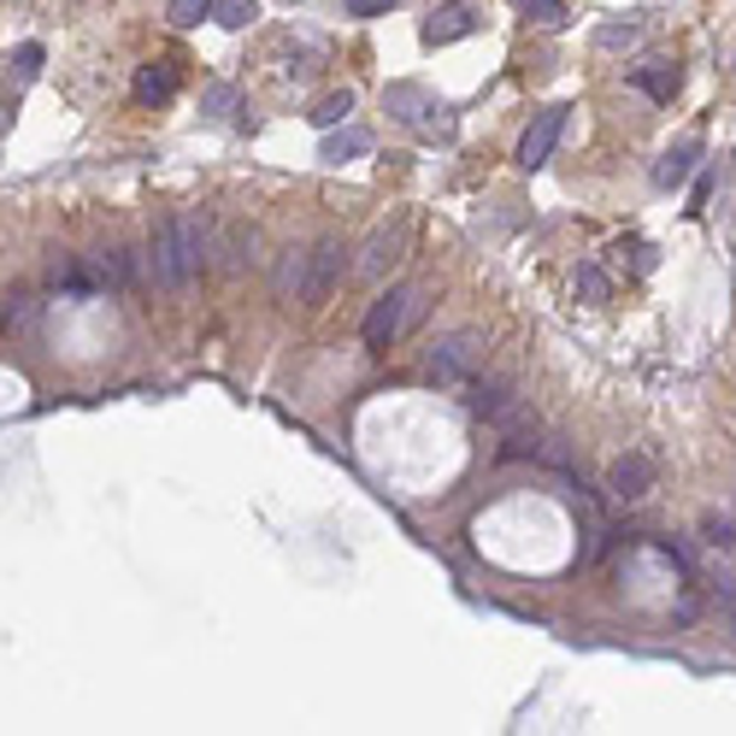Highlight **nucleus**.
Wrapping results in <instances>:
<instances>
[{
  "instance_id": "20e7f679",
  "label": "nucleus",
  "mask_w": 736,
  "mask_h": 736,
  "mask_svg": "<svg viewBox=\"0 0 736 736\" xmlns=\"http://www.w3.org/2000/svg\"><path fill=\"white\" fill-rule=\"evenodd\" d=\"M347 248H342V236H324V242H313L306 248V295H301V306H324V295L336 290V277H342V259Z\"/></svg>"
},
{
  "instance_id": "6e6552de",
  "label": "nucleus",
  "mask_w": 736,
  "mask_h": 736,
  "mask_svg": "<svg viewBox=\"0 0 736 736\" xmlns=\"http://www.w3.org/2000/svg\"><path fill=\"white\" fill-rule=\"evenodd\" d=\"M478 30V12L465 7V0H442V7L424 18V42L431 48H448V42H460V36H472Z\"/></svg>"
},
{
  "instance_id": "423d86ee",
  "label": "nucleus",
  "mask_w": 736,
  "mask_h": 736,
  "mask_svg": "<svg viewBox=\"0 0 736 736\" xmlns=\"http://www.w3.org/2000/svg\"><path fill=\"white\" fill-rule=\"evenodd\" d=\"M401 248H406V218H395V224H377L372 230V242L360 248V277H383L390 265L401 259Z\"/></svg>"
},
{
  "instance_id": "5701e85b",
  "label": "nucleus",
  "mask_w": 736,
  "mask_h": 736,
  "mask_svg": "<svg viewBox=\"0 0 736 736\" xmlns=\"http://www.w3.org/2000/svg\"><path fill=\"white\" fill-rule=\"evenodd\" d=\"M578 295H583L589 306L607 301V272H601V265H578Z\"/></svg>"
},
{
  "instance_id": "bb28decb",
  "label": "nucleus",
  "mask_w": 736,
  "mask_h": 736,
  "mask_svg": "<svg viewBox=\"0 0 736 736\" xmlns=\"http://www.w3.org/2000/svg\"><path fill=\"white\" fill-rule=\"evenodd\" d=\"M630 42H637V24H630V18L625 24H601L596 30V48H630Z\"/></svg>"
},
{
  "instance_id": "9d476101",
  "label": "nucleus",
  "mask_w": 736,
  "mask_h": 736,
  "mask_svg": "<svg viewBox=\"0 0 736 736\" xmlns=\"http://www.w3.org/2000/svg\"><path fill=\"white\" fill-rule=\"evenodd\" d=\"M465 406H472L478 419L501 424V419H507V413H513V406H519V395H513V377H507V372H495V377L472 383V395H465Z\"/></svg>"
},
{
  "instance_id": "a878e982",
  "label": "nucleus",
  "mask_w": 736,
  "mask_h": 736,
  "mask_svg": "<svg viewBox=\"0 0 736 736\" xmlns=\"http://www.w3.org/2000/svg\"><path fill=\"white\" fill-rule=\"evenodd\" d=\"M200 112H213V118L236 112V89H230V84H213L207 95H200Z\"/></svg>"
},
{
  "instance_id": "ddd939ff",
  "label": "nucleus",
  "mask_w": 736,
  "mask_h": 736,
  "mask_svg": "<svg viewBox=\"0 0 736 736\" xmlns=\"http://www.w3.org/2000/svg\"><path fill=\"white\" fill-rule=\"evenodd\" d=\"M89 272H95L100 290H130L136 265H130V254H125V248H100V254H89Z\"/></svg>"
},
{
  "instance_id": "6ab92c4d",
  "label": "nucleus",
  "mask_w": 736,
  "mask_h": 736,
  "mask_svg": "<svg viewBox=\"0 0 736 736\" xmlns=\"http://www.w3.org/2000/svg\"><path fill=\"white\" fill-rule=\"evenodd\" d=\"M347 112H354V95H347V89H342V95H324L318 107H313V125H318V130H336Z\"/></svg>"
},
{
  "instance_id": "aec40b11",
  "label": "nucleus",
  "mask_w": 736,
  "mask_h": 736,
  "mask_svg": "<svg viewBox=\"0 0 736 736\" xmlns=\"http://www.w3.org/2000/svg\"><path fill=\"white\" fill-rule=\"evenodd\" d=\"M365 148H372V136H365V130H347V136H331V141H324V159H336V166H342V159H360Z\"/></svg>"
},
{
  "instance_id": "f03ea898",
  "label": "nucleus",
  "mask_w": 736,
  "mask_h": 736,
  "mask_svg": "<svg viewBox=\"0 0 736 736\" xmlns=\"http://www.w3.org/2000/svg\"><path fill=\"white\" fill-rule=\"evenodd\" d=\"M419 313H424V290H390V295H377L372 313H365V324H360L365 347H390Z\"/></svg>"
},
{
  "instance_id": "0eeeda50",
  "label": "nucleus",
  "mask_w": 736,
  "mask_h": 736,
  "mask_svg": "<svg viewBox=\"0 0 736 736\" xmlns=\"http://www.w3.org/2000/svg\"><path fill=\"white\" fill-rule=\"evenodd\" d=\"M218 265L224 272H248V265H259V230L254 224H242V218L218 224Z\"/></svg>"
},
{
  "instance_id": "1a4fd4ad",
  "label": "nucleus",
  "mask_w": 736,
  "mask_h": 736,
  "mask_svg": "<svg viewBox=\"0 0 736 736\" xmlns=\"http://www.w3.org/2000/svg\"><path fill=\"white\" fill-rule=\"evenodd\" d=\"M524 454H542V424L537 413H524V401L501 419V460H524Z\"/></svg>"
},
{
  "instance_id": "4be33fe9",
  "label": "nucleus",
  "mask_w": 736,
  "mask_h": 736,
  "mask_svg": "<svg viewBox=\"0 0 736 736\" xmlns=\"http://www.w3.org/2000/svg\"><path fill=\"white\" fill-rule=\"evenodd\" d=\"M701 542H707V548H736V524H730L725 513H707V519H701Z\"/></svg>"
},
{
  "instance_id": "4468645a",
  "label": "nucleus",
  "mask_w": 736,
  "mask_h": 736,
  "mask_svg": "<svg viewBox=\"0 0 736 736\" xmlns=\"http://www.w3.org/2000/svg\"><path fill=\"white\" fill-rule=\"evenodd\" d=\"M272 290H277V301H301L306 295V248H290V254L277 259Z\"/></svg>"
},
{
  "instance_id": "cd10ccee",
  "label": "nucleus",
  "mask_w": 736,
  "mask_h": 736,
  "mask_svg": "<svg viewBox=\"0 0 736 736\" xmlns=\"http://www.w3.org/2000/svg\"><path fill=\"white\" fill-rule=\"evenodd\" d=\"M30 318H36V301L24 290H12L7 295V324H30Z\"/></svg>"
},
{
  "instance_id": "f3484780",
  "label": "nucleus",
  "mask_w": 736,
  "mask_h": 736,
  "mask_svg": "<svg viewBox=\"0 0 736 736\" xmlns=\"http://www.w3.org/2000/svg\"><path fill=\"white\" fill-rule=\"evenodd\" d=\"M254 18H259L254 0H218V7H213V24H224V30H248Z\"/></svg>"
},
{
  "instance_id": "f8f14e48",
  "label": "nucleus",
  "mask_w": 736,
  "mask_h": 736,
  "mask_svg": "<svg viewBox=\"0 0 736 736\" xmlns=\"http://www.w3.org/2000/svg\"><path fill=\"white\" fill-rule=\"evenodd\" d=\"M130 95L141 100V107H166V100L177 95V66L171 59H154V66H141L130 77Z\"/></svg>"
},
{
  "instance_id": "dca6fc26",
  "label": "nucleus",
  "mask_w": 736,
  "mask_h": 736,
  "mask_svg": "<svg viewBox=\"0 0 736 736\" xmlns=\"http://www.w3.org/2000/svg\"><path fill=\"white\" fill-rule=\"evenodd\" d=\"M642 95H654V100H671L678 95V66H666V59H654V66H642L637 77H630Z\"/></svg>"
},
{
  "instance_id": "f257e3e1",
  "label": "nucleus",
  "mask_w": 736,
  "mask_h": 736,
  "mask_svg": "<svg viewBox=\"0 0 736 736\" xmlns=\"http://www.w3.org/2000/svg\"><path fill=\"white\" fill-rule=\"evenodd\" d=\"M213 254H218V224L200 213H177L166 224H154V236H148V272L159 290L195 283L213 265Z\"/></svg>"
},
{
  "instance_id": "7ed1b4c3",
  "label": "nucleus",
  "mask_w": 736,
  "mask_h": 736,
  "mask_svg": "<svg viewBox=\"0 0 736 736\" xmlns=\"http://www.w3.org/2000/svg\"><path fill=\"white\" fill-rule=\"evenodd\" d=\"M483 365V336L478 331H454L448 342L431 347V360H424V377L431 383H465Z\"/></svg>"
},
{
  "instance_id": "c85d7f7f",
  "label": "nucleus",
  "mask_w": 736,
  "mask_h": 736,
  "mask_svg": "<svg viewBox=\"0 0 736 736\" xmlns=\"http://www.w3.org/2000/svg\"><path fill=\"white\" fill-rule=\"evenodd\" d=\"M390 7H395V0H347V12H354V18H383Z\"/></svg>"
},
{
  "instance_id": "39448f33",
  "label": "nucleus",
  "mask_w": 736,
  "mask_h": 736,
  "mask_svg": "<svg viewBox=\"0 0 736 736\" xmlns=\"http://www.w3.org/2000/svg\"><path fill=\"white\" fill-rule=\"evenodd\" d=\"M560 130H566V107H548V112H537V125H530V130L519 136V154H513V159H519L524 171L548 166V154H555Z\"/></svg>"
},
{
  "instance_id": "2eb2a0df",
  "label": "nucleus",
  "mask_w": 736,
  "mask_h": 736,
  "mask_svg": "<svg viewBox=\"0 0 736 736\" xmlns=\"http://www.w3.org/2000/svg\"><path fill=\"white\" fill-rule=\"evenodd\" d=\"M689 171H695V141H678L671 154L654 159V183H660V189H678Z\"/></svg>"
},
{
  "instance_id": "b1692460",
  "label": "nucleus",
  "mask_w": 736,
  "mask_h": 736,
  "mask_svg": "<svg viewBox=\"0 0 736 736\" xmlns=\"http://www.w3.org/2000/svg\"><path fill=\"white\" fill-rule=\"evenodd\" d=\"M213 7L218 0H171V24L189 30V24H200V18H213Z\"/></svg>"
},
{
  "instance_id": "393cba45",
  "label": "nucleus",
  "mask_w": 736,
  "mask_h": 736,
  "mask_svg": "<svg viewBox=\"0 0 736 736\" xmlns=\"http://www.w3.org/2000/svg\"><path fill=\"white\" fill-rule=\"evenodd\" d=\"M519 7L537 18L542 30H560V24H566V7H560V0H519Z\"/></svg>"
},
{
  "instance_id": "a211bd4d",
  "label": "nucleus",
  "mask_w": 736,
  "mask_h": 736,
  "mask_svg": "<svg viewBox=\"0 0 736 736\" xmlns=\"http://www.w3.org/2000/svg\"><path fill=\"white\" fill-rule=\"evenodd\" d=\"M383 100H390V112L401 118V125H419V112H431V107H424V95H419V89H406V84H395Z\"/></svg>"
},
{
  "instance_id": "412c9836",
  "label": "nucleus",
  "mask_w": 736,
  "mask_h": 736,
  "mask_svg": "<svg viewBox=\"0 0 736 736\" xmlns=\"http://www.w3.org/2000/svg\"><path fill=\"white\" fill-rule=\"evenodd\" d=\"M36 71H42V42H24V48L12 53V77H18V89L36 84Z\"/></svg>"
},
{
  "instance_id": "9b49d317",
  "label": "nucleus",
  "mask_w": 736,
  "mask_h": 736,
  "mask_svg": "<svg viewBox=\"0 0 736 736\" xmlns=\"http://www.w3.org/2000/svg\"><path fill=\"white\" fill-rule=\"evenodd\" d=\"M607 489H612L619 501H642L648 489H654V460H648V454H625V460H612Z\"/></svg>"
}]
</instances>
